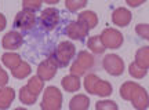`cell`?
Returning a JSON list of instances; mask_svg holds the SVG:
<instances>
[{"instance_id":"obj_1","label":"cell","mask_w":149,"mask_h":110,"mask_svg":"<svg viewBox=\"0 0 149 110\" xmlns=\"http://www.w3.org/2000/svg\"><path fill=\"white\" fill-rule=\"evenodd\" d=\"M76 55V47L72 42H62L59 43L55 51L51 54V57L55 59L59 68H66L70 63V61Z\"/></svg>"},{"instance_id":"obj_2","label":"cell","mask_w":149,"mask_h":110,"mask_svg":"<svg viewBox=\"0 0 149 110\" xmlns=\"http://www.w3.org/2000/svg\"><path fill=\"white\" fill-rule=\"evenodd\" d=\"M42 110H61L62 107V92L55 85H50L44 88L43 92Z\"/></svg>"},{"instance_id":"obj_3","label":"cell","mask_w":149,"mask_h":110,"mask_svg":"<svg viewBox=\"0 0 149 110\" xmlns=\"http://www.w3.org/2000/svg\"><path fill=\"white\" fill-rule=\"evenodd\" d=\"M94 62H95V59H94L93 54H90L88 51H86V50L80 51L76 55V58H74L73 63L70 65V74L81 77L88 69H91L94 66Z\"/></svg>"},{"instance_id":"obj_4","label":"cell","mask_w":149,"mask_h":110,"mask_svg":"<svg viewBox=\"0 0 149 110\" xmlns=\"http://www.w3.org/2000/svg\"><path fill=\"white\" fill-rule=\"evenodd\" d=\"M100 39H101L104 47L111 48V50L120 48L123 42H124L123 33L119 32L117 29H115V28H107V29H104L101 32V35H100Z\"/></svg>"},{"instance_id":"obj_5","label":"cell","mask_w":149,"mask_h":110,"mask_svg":"<svg viewBox=\"0 0 149 110\" xmlns=\"http://www.w3.org/2000/svg\"><path fill=\"white\" fill-rule=\"evenodd\" d=\"M104 70L111 76H122L124 72V61L116 54H108L102 59Z\"/></svg>"},{"instance_id":"obj_6","label":"cell","mask_w":149,"mask_h":110,"mask_svg":"<svg viewBox=\"0 0 149 110\" xmlns=\"http://www.w3.org/2000/svg\"><path fill=\"white\" fill-rule=\"evenodd\" d=\"M59 22V10L55 7H47L39 17V24L44 30H53Z\"/></svg>"},{"instance_id":"obj_7","label":"cell","mask_w":149,"mask_h":110,"mask_svg":"<svg viewBox=\"0 0 149 110\" xmlns=\"http://www.w3.org/2000/svg\"><path fill=\"white\" fill-rule=\"evenodd\" d=\"M58 63L55 62V59H54L51 55L47 58V59H44L43 62L39 63V66H37V74L43 81H48V80L54 79V76L57 74V70H58Z\"/></svg>"},{"instance_id":"obj_8","label":"cell","mask_w":149,"mask_h":110,"mask_svg":"<svg viewBox=\"0 0 149 110\" xmlns=\"http://www.w3.org/2000/svg\"><path fill=\"white\" fill-rule=\"evenodd\" d=\"M36 14L35 12H31V11L22 10L19 11L18 14L14 18V28L18 29V30H31L35 25H36Z\"/></svg>"},{"instance_id":"obj_9","label":"cell","mask_w":149,"mask_h":110,"mask_svg":"<svg viewBox=\"0 0 149 110\" xmlns=\"http://www.w3.org/2000/svg\"><path fill=\"white\" fill-rule=\"evenodd\" d=\"M88 32H90L88 28L79 21L70 22V24H68V26L65 28L66 36L72 40H84L86 36L88 35Z\"/></svg>"},{"instance_id":"obj_10","label":"cell","mask_w":149,"mask_h":110,"mask_svg":"<svg viewBox=\"0 0 149 110\" xmlns=\"http://www.w3.org/2000/svg\"><path fill=\"white\" fill-rule=\"evenodd\" d=\"M130 102L133 103V106H134V109L135 110H146L149 107V94H148V91H146L144 87L138 85L137 89L134 91L133 98H131Z\"/></svg>"},{"instance_id":"obj_11","label":"cell","mask_w":149,"mask_h":110,"mask_svg":"<svg viewBox=\"0 0 149 110\" xmlns=\"http://www.w3.org/2000/svg\"><path fill=\"white\" fill-rule=\"evenodd\" d=\"M131 19H133V14L126 7H117L112 12V22L119 28H126L131 22Z\"/></svg>"},{"instance_id":"obj_12","label":"cell","mask_w":149,"mask_h":110,"mask_svg":"<svg viewBox=\"0 0 149 110\" xmlns=\"http://www.w3.org/2000/svg\"><path fill=\"white\" fill-rule=\"evenodd\" d=\"M24 43V37L19 32H15V30H10L8 33H6L3 40H1V46L4 50H17Z\"/></svg>"},{"instance_id":"obj_13","label":"cell","mask_w":149,"mask_h":110,"mask_svg":"<svg viewBox=\"0 0 149 110\" xmlns=\"http://www.w3.org/2000/svg\"><path fill=\"white\" fill-rule=\"evenodd\" d=\"M15 99V89L11 87L0 88V110H7Z\"/></svg>"},{"instance_id":"obj_14","label":"cell","mask_w":149,"mask_h":110,"mask_svg":"<svg viewBox=\"0 0 149 110\" xmlns=\"http://www.w3.org/2000/svg\"><path fill=\"white\" fill-rule=\"evenodd\" d=\"M112 92H113V88H112V84L107 80L98 79L93 87V95H98L101 98H107V96H111Z\"/></svg>"},{"instance_id":"obj_15","label":"cell","mask_w":149,"mask_h":110,"mask_svg":"<svg viewBox=\"0 0 149 110\" xmlns=\"http://www.w3.org/2000/svg\"><path fill=\"white\" fill-rule=\"evenodd\" d=\"M90 98L86 94H77L69 100V110H88Z\"/></svg>"},{"instance_id":"obj_16","label":"cell","mask_w":149,"mask_h":110,"mask_svg":"<svg viewBox=\"0 0 149 110\" xmlns=\"http://www.w3.org/2000/svg\"><path fill=\"white\" fill-rule=\"evenodd\" d=\"M77 21L81 22V24H84L88 28V30H91V29H94V28L98 25V15H97L94 11L86 10V11L79 12Z\"/></svg>"},{"instance_id":"obj_17","label":"cell","mask_w":149,"mask_h":110,"mask_svg":"<svg viewBox=\"0 0 149 110\" xmlns=\"http://www.w3.org/2000/svg\"><path fill=\"white\" fill-rule=\"evenodd\" d=\"M61 85L66 92H76L80 89V77L73 76V74L64 76V79L61 80Z\"/></svg>"},{"instance_id":"obj_18","label":"cell","mask_w":149,"mask_h":110,"mask_svg":"<svg viewBox=\"0 0 149 110\" xmlns=\"http://www.w3.org/2000/svg\"><path fill=\"white\" fill-rule=\"evenodd\" d=\"M134 62L142 69H149V46H144L137 50L135 53V61Z\"/></svg>"},{"instance_id":"obj_19","label":"cell","mask_w":149,"mask_h":110,"mask_svg":"<svg viewBox=\"0 0 149 110\" xmlns=\"http://www.w3.org/2000/svg\"><path fill=\"white\" fill-rule=\"evenodd\" d=\"M31 73H32V68H31V65L28 62H25V61H21L15 68L11 69L13 77H15V79H18V80L25 79V77H28Z\"/></svg>"},{"instance_id":"obj_20","label":"cell","mask_w":149,"mask_h":110,"mask_svg":"<svg viewBox=\"0 0 149 110\" xmlns=\"http://www.w3.org/2000/svg\"><path fill=\"white\" fill-rule=\"evenodd\" d=\"M87 47H88V50H90L91 53L95 54V55H102V54L105 53V50H107V48L104 47V44H102L100 36L88 37V40H87Z\"/></svg>"},{"instance_id":"obj_21","label":"cell","mask_w":149,"mask_h":110,"mask_svg":"<svg viewBox=\"0 0 149 110\" xmlns=\"http://www.w3.org/2000/svg\"><path fill=\"white\" fill-rule=\"evenodd\" d=\"M26 87L33 95L39 96V95L42 94V91L44 89V81H43L39 76H32V77L29 79V81H28Z\"/></svg>"},{"instance_id":"obj_22","label":"cell","mask_w":149,"mask_h":110,"mask_svg":"<svg viewBox=\"0 0 149 110\" xmlns=\"http://www.w3.org/2000/svg\"><path fill=\"white\" fill-rule=\"evenodd\" d=\"M139 84L135 83V81H124L120 87V96H122L124 100H131L133 98L134 91L137 89Z\"/></svg>"},{"instance_id":"obj_23","label":"cell","mask_w":149,"mask_h":110,"mask_svg":"<svg viewBox=\"0 0 149 110\" xmlns=\"http://www.w3.org/2000/svg\"><path fill=\"white\" fill-rule=\"evenodd\" d=\"M21 61H22L21 57L15 53H4L3 55H1V62L4 63V66H7L10 70L15 68Z\"/></svg>"},{"instance_id":"obj_24","label":"cell","mask_w":149,"mask_h":110,"mask_svg":"<svg viewBox=\"0 0 149 110\" xmlns=\"http://www.w3.org/2000/svg\"><path fill=\"white\" fill-rule=\"evenodd\" d=\"M19 100H21L24 105H35L37 100V96L33 95L29 89H28L26 85H24L21 89H19Z\"/></svg>"},{"instance_id":"obj_25","label":"cell","mask_w":149,"mask_h":110,"mask_svg":"<svg viewBox=\"0 0 149 110\" xmlns=\"http://www.w3.org/2000/svg\"><path fill=\"white\" fill-rule=\"evenodd\" d=\"M128 73L134 79H144V77H146V74H148V70L139 68L135 62H131L130 66H128Z\"/></svg>"},{"instance_id":"obj_26","label":"cell","mask_w":149,"mask_h":110,"mask_svg":"<svg viewBox=\"0 0 149 110\" xmlns=\"http://www.w3.org/2000/svg\"><path fill=\"white\" fill-rule=\"evenodd\" d=\"M43 1L42 0H24L22 1V10L31 11V12H36L42 8Z\"/></svg>"},{"instance_id":"obj_27","label":"cell","mask_w":149,"mask_h":110,"mask_svg":"<svg viewBox=\"0 0 149 110\" xmlns=\"http://www.w3.org/2000/svg\"><path fill=\"white\" fill-rule=\"evenodd\" d=\"M87 3H88L87 0H66L65 1V7L69 11L74 12V11H79L81 8H84L87 6Z\"/></svg>"},{"instance_id":"obj_28","label":"cell","mask_w":149,"mask_h":110,"mask_svg":"<svg viewBox=\"0 0 149 110\" xmlns=\"http://www.w3.org/2000/svg\"><path fill=\"white\" fill-rule=\"evenodd\" d=\"M95 110H119V106L115 100H98L95 103Z\"/></svg>"},{"instance_id":"obj_29","label":"cell","mask_w":149,"mask_h":110,"mask_svg":"<svg viewBox=\"0 0 149 110\" xmlns=\"http://www.w3.org/2000/svg\"><path fill=\"white\" fill-rule=\"evenodd\" d=\"M100 79L97 74L94 73H90V74H86L84 77V88L86 91L88 92V94L93 95V87H94V84H95V81Z\"/></svg>"},{"instance_id":"obj_30","label":"cell","mask_w":149,"mask_h":110,"mask_svg":"<svg viewBox=\"0 0 149 110\" xmlns=\"http://www.w3.org/2000/svg\"><path fill=\"white\" fill-rule=\"evenodd\" d=\"M135 33L141 39L149 40V24H138V25H135Z\"/></svg>"},{"instance_id":"obj_31","label":"cell","mask_w":149,"mask_h":110,"mask_svg":"<svg viewBox=\"0 0 149 110\" xmlns=\"http://www.w3.org/2000/svg\"><path fill=\"white\" fill-rule=\"evenodd\" d=\"M8 83V74L3 68H0V88L6 87Z\"/></svg>"},{"instance_id":"obj_32","label":"cell","mask_w":149,"mask_h":110,"mask_svg":"<svg viewBox=\"0 0 149 110\" xmlns=\"http://www.w3.org/2000/svg\"><path fill=\"white\" fill-rule=\"evenodd\" d=\"M6 26H7V19H6L4 14H1V12H0V32L4 30Z\"/></svg>"},{"instance_id":"obj_33","label":"cell","mask_w":149,"mask_h":110,"mask_svg":"<svg viewBox=\"0 0 149 110\" xmlns=\"http://www.w3.org/2000/svg\"><path fill=\"white\" fill-rule=\"evenodd\" d=\"M145 1L144 0H137V1H134V0H127V6H130V7H138V6L144 4Z\"/></svg>"},{"instance_id":"obj_34","label":"cell","mask_w":149,"mask_h":110,"mask_svg":"<svg viewBox=\"0 0 149 110\" xmlns=\"http://www.w3.org/2000/svg\"><path fill=\"white\" fill-rule=\"evenodd\" d=\"M14 110H28V109H25V107H15Z\"/></svg>"},{"instance_id":"obj_35","label":"cell","mask_w":149,"mask_h":110,"mask_svg":"<svg viewBox=\"0 0 149 110\" xmlns=\"http://www.w3.org/2000/svg\"><path fill=\"white\" fill-rule=\"evenodd\" d=\"M0 68H1V66H0Z\"/></svg>"}]
</instances>
